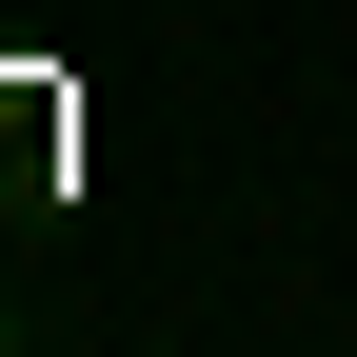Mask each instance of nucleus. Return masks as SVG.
I'll list each match as a JSON object with an SVG mask.
<instances>
[{"label":"nucleus","mask_w":357,"mask_h":357,"mask_svg":"<svg viewBox=\"0 0 357 357\" xmlns=\"http://www.w3.org/2000/svg\"><path fill=\"white\" fill-rule=\"evenodd\" d=\"M0 357H20V318H0Z\"/></svg>","instance_id":"f257e3e1"}]
</instances>
